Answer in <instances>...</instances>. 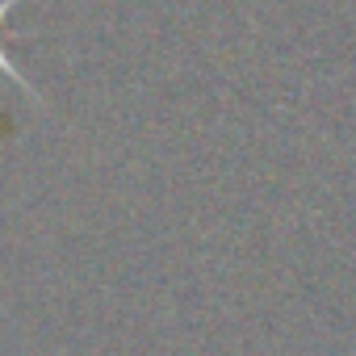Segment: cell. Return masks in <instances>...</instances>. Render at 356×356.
Returning <instances> with one entry per match:
<instances>
[{"label": "cell", "mask_w": 356, "mask_h": 356, "mask_svg": "<svg viewBox=\"0 0 356 356\" xmlns=\"http://www.w3.org/2000/svg\"><path fill=\"white\" fill-rule=\"evenodd\" d=\"M0 72H5V76H9L13 84H22V88H30V84H26V76H22V72L13 67V59H9V51H5V42H0Z\"/></svg>", "instance_id": "obj_1"}]
</instances>
